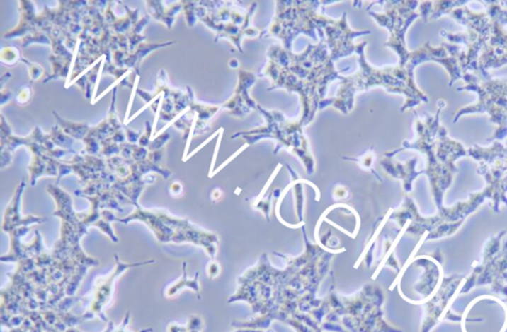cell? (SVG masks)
<instances>
[{
  "instance_id": "obj_1",
  "label": "cell",
  "mask_w": 507,
  "mask_h": 332,
  "mask_svg": "<svg viewBox=\"0 0 507 332\" xmlns=\"http://www.w3.org/2000/svg\"><path fill=\"white\" fill-rule=\"evenodd\" d=\"M466 85L457 88L458 91H473L478 95L476 102L465 106L457 111L454 123L458 122L462 116L469 114H489L491 122L496 124L498 129L489 142L504 140L507 137V79L479 78L477 74L463 73L462 78Z\"/></svg>"
},
{
  "instance_id": "obj_2",
  "label": "cell",
  "mask_w": 507,
  "mask_h": 332,
  "mask_svg": "<svg viewBox=\"0 0 507 332\" xmlns=\"http://www.w3.org/2000/svg\"><path fill=\"white\" fill-rule=\"evenodd\" d=\"M439 109L436 115L427 117L425 122H417L420 138L411 148H418L419 150L426 153L428 165H427V174L430 178L432 186L435 203L438 209L443 208V195L445 191L448 189L453 180L454 173L442 165L437 158L436 137L440 128V114L442 108L445 107V101L439 100Z\"/></svg>"
},
{
  "instance_id": "obj_3",
  "label": "cell",
  "mask_w": 507,
  "mask_h": 332,
  "mask_svg": "<svg viewBox=\"0 0 507 332\" xmlns=\"http://www.w3.org/2000/svg\"><path fill=\"white\" fill-rule=\"evenodd\" d=\"M441 36L447 39L449 43L464 45V48L460 46L461 49L458 54L460 69L463 73H474L478 76L479 54L491 35L483 36L476 33L473 30H468L465 33L452 34L442 30Z\"/></svg>"
},
{
  "instance_id": "obj_4",
  "label": "cell",
  "mask_w": 507,
  "mask_h": 332,
  "mask_svg": "<svg viewBox=\"0 0 507 332\" xmlns=\"http://www.w3.org/2000/svg\"><path fill=\"white\" fill-rule=\"evenodd\" d=\"M491 36L484 44L479 59V78H491L489 69H499L507 64V32L498 22L491 21Z\"/></svg>"
},
{
  "instance_id": "obj_5",
  "label": "cell",
  "mask_w": 507,
  "mask_h": 332,
  "mask_svg": "<svg viewBox=\"0 0 507 332\" xmlns=\"http://www.w3.org/2000/svg\"><path fill=\"white\" fill-rule=\"evenodd\" d=\"M449 15L460 24L466 26L468 30H473L483 36L491 35L493 24L486 12H474L466 6H462L453 10Z\"/></svg>"
},
{
  "instance_id": "obj_6",
  "label": "cell",
  "mask_w": 507,
  "mask_h": 332,
  "mask_svg": "<svg viewBox=\"0 0 507 332\" xmlns=\"http://www.w3.org/2000/svg\"><path fill=\"white\" fill-rule=\"evenodd\" d=\"M468 4L467 0L462 1H438L433 2V11L430 15L429 20H436L443 15L451 13L453 10L459 8V7L465 6Z\"/></svg>"
},
{
  "instance_id": "obj_7",
  "label": "cell",
  "mask_w": 507,
  "mask_h": 332,
  "mask_svg": "<svg viewBox=\"0 0 507 332\" xmlns=\"http://www.w3.org/2000/svg\"><path fill=\"white\" fill-rule=\"evenodd\" d=\"M203 328V323L200 316H193L188 319V331H200Z\"/></svg>"
},
{
  "instance_id": "obj_8",
  "label": "cell",
  "mask_w": 507,
  "mask_h": 332,
  "mask_svg": "<svg viewBox=\"0 0 507 332\" xmlns=\"http://www.w3.org/2000/svg\"><path fill=\"white\" fill-rule=\"evenodd\" d=\"M220 264L216 263V262H212V263H210V266H208L207 273L211 278L217 276V275L220 274Z\"/></svg>"
}]
</instances>
